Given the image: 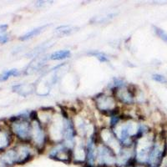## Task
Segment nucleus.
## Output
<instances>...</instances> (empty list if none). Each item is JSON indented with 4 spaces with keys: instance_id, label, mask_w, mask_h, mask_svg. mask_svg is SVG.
<instances>
[{
    "instance_id": "obj_10",
    "label": "nucleus",
    "mask_w": 167,
    "mask_h": 167,
    "mask_svg": "<svg viewBox=\"0 0 167 167\" xmlns=\"http://www.w3.org/2000/svg\"><path fill=\"white\" fill-rule=\"evenodd\" d=\"M1 161L10 167L13 165H17V154L15 150L11 149L5 151L1 157Z\"/></svg>"
},
{
    "instance_id": "obj_2",
    "label": "nucleus",
    "mask_w": 167,
    "mask_h": 167,
    "mask_svg": "<svg viewBox=\"0 0 167 167\" xmlns=\"http://www.w3.org/2000/svg\"><path fill=\"white\" fill-rule=\"evenodd\" d=\"M97 109L103 114L114 116L119 114V109L116 107V100L113 96L107 95L105 94H100L95 99Z\"/></svg>"
},
{
    "instance_id": "obj_1",
    "label": "nucleus",
    "mask_w": 167,
    "mask_h": 167,
    "mask_svg": "<svg viewBox=\"0 0 167 167\" xmlns=\"http://www.w3.org/2000/svg\"><path fill=\"white\" fill-rule=\"evenodd\" d=\"M22 116L11 117V130L21 141H29L32 139V124Z\"/></svg>"
},
{
    "instance_id": "obj_16",
    "label": "nucleus",
    "mask_w": 167,
    "mask_h": 167,
    "mask_svg": "<svg viewBox=\"0 0 167 167\" xmlns=\"http://www.w3.org/2000/svg\"><path fill=\"white\" fill-rule=\"evenodd\" d=\"M19 74H20V72H19V69H17L5 70V71L0 74V81L3 82V81L8 80L10 77H17V76H19Z\"/></svg>"
},
{
    "instance_id": "obj_11",
    "label": "nucleus",
    "mask_w": 167,
    "mask_h": 167,
    "mask_svg": "<svg viewBox=\"0 0 167 167\" xmlns=\"http://www.w3.org/2000/svg\"><path fill=\"white\" fill-rule=\"evenodd\" d=\"M34 90H35V85H34L21 84V85H17L13 86V92L19 94L20 95L24 96V97L32 94Z\"/></svg>"
},
{
    "instance_id": "obj_8",
    "label": "nucleus",
    "mask_w": 167,
    "mask_h": 167,
    "mask_svg": "<svg viewBox=\"0 0 167 167\" xmlns=\"http://www.w3.org/2000/svg\"><path fill=\"white\" fill-rule=\"evenodd\" d=\"M114 96L121 103L125 104H132L135 102V92L126 85L115 89Z\"/></svg>"
},
{
    "instance_id": "obj_12",
    "label": "nucleus",
    "mask_w": 167,
    "mask_h": 167,
    "mask_svg": "<svg viewBox=\"0 0 167 167\" xmlns=\"http://www.w3.org/2000/svg\"><path fill=\"white\" fill-rule=\"evenodd\" d=\"M79 28L73 25H69V24H64V25H60V26L57 27L54 30V34L58 35L59 37H64L73 34L75 31H77Z\"/></svg>"
},
{
    "instance_id": "obj_13",
    "label": "nucleus",
    "mask_w": 167,
    "mask_h": 167,
    "mask_svg": "<svg viewBox=\"0 0 167 167\" xmlns=\"http://www.w3.org/2000/svg\"><path fill=\"white\" fill-rule=\"evenodd\" d=\"M49 26H51V24H45V25H43V26L35 28V29L30 30L29 32H27L25 35H22L21 37L19 38V40L26 41V40L31 39H33L34 37H36V36H38L39 35H40L46 28H48V27Z\"/></svg>"
},
{
    "instance_id": "obj_20",
    "label": "nucleus",
    "mask_w": 167,
    "mask_h": 167,
    "mask_svg": "<svg viewBox=\"0 0 167 167\" xmlns=\"http://www.w3.org/2000/svg\"><path fill=\"white\" fill-rule=\"evenodd\" d=\"M155 32H156L157 35H159L162 39H164L165 41H166L167 42V35L163 31V30H162V29H158V28H155Z\"/></svg>"
},
{
    "instance_id": "obj_6",
    "label": "nucleus",
    "mask_w": 167,
    "mask_h": 167,
    "mask_svg": "<svg viewBox=\"0 0 167 167\" xmlns=\"http://www.w3.org/2000/svg\"><path fill=\"white\" fill-rule=\"evenodd\" d=\"M32 140L37 150H43L45 146L46 135L39 120H34L32 124Z\"/></svg>"
},
{
    "instance_id": "obj_7",
    "label": "nucleus",
    "mask_w": 167,
    "mask_h": 167,
    "mask_svg": "<svg viewBox=\"0 0 167 167\" xmlns=\"http://www.w3.org/2000/svg\"><path fill=\"white\" fill-rule=\"evenodd\" d=\"M17 154V165H24L34 158L35 154L32 148L26 144H20L14 148Z\"/></svg>"
},
{
    "instance_id": "obj_17",
    "label": "nucleus",
    "mask_w": 167,
    "mask_h": 167,
    "mask_svg": "<svg viewBox=\"0 0 167 167\" xmlns=\"http://www.w3.org/2000/svg\"><path fill=\"white\" fill-rule=\"evenodd\" d=\"M90 54L95 56L96 58H98L99 61L104 63V62H108L109 60V56L105 54L104 53L102 52H99V51H93V52H90Z\"/></svg>"
},
{
    "instance_id": "obj_9",
    "label": "nucleus",
    "mask_w": 167,
    "mask_h": 167,
    "mask_svg": "<svg viewBox=\"0 0 167 167\" xmlns=\"http://www.w3.org/2000/svg\"><path fill=\"white\" fill-rule=\"evenodd\" d=\"M72 161L77 165H84L86 161V147L82 144H75L72 151Z\"/></svg>"
},
{
    "instance_id": "obj_15",
    "label": "nucleus",
    "mask_w": 167,
    "mask_h": 167,
    "mask_svg": "<svg viewBox=\"0 0 167 167\" xmlns=\"http://www.w3.org/2000/svg\"><path fill=\"white\" fill-rule=\"evenodd\" d=\"M10 135L8 131L0 130V151H3L10 145Z\"/></svg>"
},
{
    "instance_id": "obj_4",
    "label": "nucleus",
    "mask_w": 167,
    "mask_h": 167,
    "mask_svg": "<svg viewBox=\"0 0 167 167\" xmlns=\"http://www.w3.org/2000/svg\"><path fill=\"white\" fill-rule=\"evenodd\" d=\"M49 157L57 161L69 164L72 162V150L64 144H57L49 153Z\"/></svg>"
},
{
    "instance_id": "obj_21",
    "label": "nucleus",
    "mask_w": 167,
    "mask_h": 167,
    "mask_svg": "<svg viewBox=\"0 0 167 167\" xmlns=\"http://www.w3.org/2000/svg\"><path fill=\"white\" fill-rule=\"evenodd\" d=\"M9 41V36L5 33H0V44H6Z\"/></svg>"
},
{
    "instance_id": "obj_19",
    "label": "nucleus",
    "mask_w": 167,
    "mask_h": 167,
    "mask_svg": "<svg viewBox=\"0 0 167 167\" xmlns=\"http://www.w3.org/2000/svg\"><path fill=\"white\" fill-rule=\"evenodd\" d=\"M119 120H120V118H119V115L112 116L111 119H110V126H111L112 128H114L115 126H117L118 124H119Z\"/></svg>"
},
{
    "instance_id": "obj_22",
    "label": "nucleus",
    "mask_w": 167,
    "mask_h": 167,
    "mask_svg": "<svg viewBox=\"0 0 167 167\" xmlns=\"http://www.w3.org/2000/svg\"><path fill=\"white\" fill-rule=\"evenodd\" d=\"M8 29L7 24H0V33H5Z\"/></svg>"
},
{
    "instance_id": "obj_5",
    "label": "nucleus",
    "mask_w": 167,
    "mask_h": 167,
    "mask_svg": "<svg viewBox=\"0 0 167 167\" xmlns=\"http://www.w3.org/2000/svg\"><path fill=\"white\" fill-rule=\"evenodd\" d=\"M100 137L101 141L104 142V145H105L106 146H108L109 148L111 149L116 155L119 153L122 148L121 143L119 142L116 135H114L113 130H108V129L101 130Z\"/></svg>"
},
{
    "instance_id": "obj_3",
    "label": "nucleus",
    "mask_w": 167,
    "mask_h": 167,
    "mask_svg": "<svg viewBox=\"0 0 167 167\" xmlns=\"http://www.w3.org/2000/svg\"><path fill=\"white\" fill-rule=\"evenodd\" d=\"M166 146L160 141H155L149 155L147 165L149 167H160L165 155Z\"/></svg>"
},
{
    "instance_id": "obj_18",
    "label": "nucleus",
    "mask_w": 167,
    "mask_h": 167,
    "mask_svg": "<svg viewBox=\"0 0 167 167\" xmlns=\"http://www.w3.org/2000/svg\"><path fill=\"white\" fill-rule=\"evenodd\" d=\"M152 79H153L155 81H156V82L159 83H162V84L167 82L166 78L165 77V76H163V75H161V74H153V75H152Z\"/></svg>"
},
{
    "instance_id": "obj_14",
    "label": "nucleus",
    "mask_w": 167,
    "mask_h": 167,
    "mask_svg": "<svg viewBox=\"0 0 167 167\" xmlns=\"http://www.w3.org/2000/svg\"><path fill=\"white\" fill-rule=\"evenodd\" d=\"M71 55V52L68 49H60L53 52L49 55V59L50 60H63L67 58H69Z\"/></svg>"
}]
</instances>
